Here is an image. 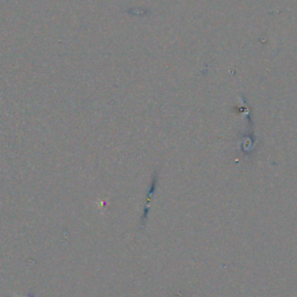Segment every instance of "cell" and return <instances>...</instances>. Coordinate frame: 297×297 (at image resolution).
Wrapping results in <instances>:
<instances>
[{
	"mask_svg": "<svg viewBox=\"0 0 297 297\" xmlns=\"http://www.w3.org/2000/svg\"><path fill=\"white\" fill-rule=\"evenodd\" d=\"M14 297H36V295H34V294H27V295H22V296H14Z\"/></svg>",
	"mask_w": 297,
	"mask_h": 297,
	"instance_id": "1",
	"label": "cell"
}]
</instances>
